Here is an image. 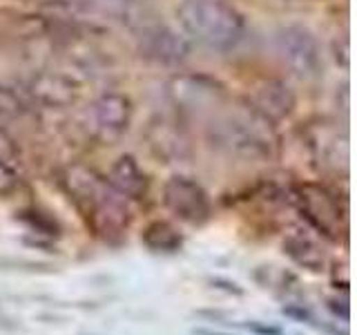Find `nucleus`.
I'll return each mask as SVG.
<instances>
[{"instance_id":"9","label":"nucleus","mask_w":357,"mask_h":335,"mask_svg":"<svg viewBox=\"0 0 357 335\" xmlns=\"http://www.w3.org/2000/svg\"><path fill=\"white\" fill-rule=\"evenodd\" d=\"M250 107L259 112L261 117L268 121H277L288 117L295 107V96L293 92L277 81H268L255 89V94L250 98Z\"/></svg>"},{"instance_id":"2","label":"nucleus","mask_w":357,"mask_h":335,"mask_svg":"<svg viewBox=\"0 0 357 335\" xmlns=\"http://www.w3.org/2000/svg\"><path fill=\"white\" fill-rule=\"evenodd\" d=\"M176 20L188 38L215 52L234 50L245 36L241 11L226 0H183Z\"/></svg>"},{"instance_id":"12","label":"nucleus","mask_w":357,"mask_h":335,"mask_svg":"<svg viewBox=\"0 0 357 335\" xmlns=\"http://www.w3.org/2000/svg\"><path fill=\"white\" fill-rule=\"evenodd\" d=\"M284 251L286 255L293 260L297 266L308 268L312 273H319L324 264H326V257H324V251L317 246V241L306 234L304 230H293L284 239Z\"/></svg>"},{"instance_id":"5","label":"nucleus","mask_w":357,"mask_h":335,"mask_svg":"<svg viewBox=\"0 0 357 335\" xmlns=\"http://www.w3.org/2000/svg\"><path fill=\"white\" fill-rule=\"evenodd\" d=\"M277 54L288 70L301 78H310L319 72V65H321L319 45H317L315 36L304 27L290 25L279 31L277 34Z\"/></svg>"},{"instance_id":"1","label":"nucleus","mask_w":357,"mask_h":335,"mask_svg":"<svg viewBox=\"0 0 357 335\" xmlns=\"http://www.w3.org/2000/svg\"><path fill=\"white\" fill-rule=\"evenodd\" d=\"M67 193L74 199L83 217L92 223V228L107 241L123 237L130 223V212L123 204V197L107 184V179L96 174L83 165L67 168L63 177Z\"/></svg>"},{"instance_id":"10","label":"nucleus","mask_w":357,"mask_h":335,"mask_svg":"<svg viewBox=\"0 0 357 335\" xmlns=\"http://www.w3.org/2000/svg\"><path fill=\"white\" fill-rule=\"evenodd\" d=\"M172 96L176 105H185L188 110H206L208 105H219L223 100V89L204 78H176L172 83Z\"/></svg>"},{"instance_id":"4","label":"nucleus","mask_w":357,"mask_h":335,"mask_svg":"<svg viewBox=\"0 0 357 335\" xmlns=\"http://www.w3.org/2000/svg\"><path fill=\"white\" fill-rule=\"evenodd\" d=\"M163 201L172 215L190 223V226H201L212 215L208 193L190 177L176 174L167 179L163 188Z\"/></svg>"},{"instance_id":"8","label":"nucleus","mask_w":357,"mask_h":335,"mask_svg":"<svg viewBox=\"0 0 357 335\" xmlns=\"http://www.w3.org/2000/svg\"><path fill=\"white\" fill-rule=\"evenodd\" d=\"M107 184L116 190L123 199H143L148 195V177L141 170L134 156H121L109 168Z\"/></svg>"},{"instance_id":"16","label":"nucleus","mask_w":357,"mask_h":335,"mask_svg":"<svg viewBox=\"0 0 357 335\" xmlns=\"http://www.w3.org/2000/svg\"><path fill=\"white\" fill-rule=\"evenodd\" d=\"M282 313L286 318L295 320V322H306V324H312L315 322V318H312V313L304 306V304H288L282 308Z\"/></svg>"},{"instance_id":"17","label":"nucleus","mask_w":357,"mask_h":335,"mask_svg":"<svg viewBox=\"0 0 357 335\" xmlns=\"http://www.w3.org/2000/svg\"><path fill=\"white\" fill-rule=\"evenodd\" d=\"M241 327L248 329L255 335H284V329L273 327V324H266V322H245Z\"/></svg>"},{"instance_id":"14","label":"nucleus","mask_w":357,"mask_h":335,"mask_svg":"<svg viewBox=\"0 0 357 335\" xmlns=\"http://www.w3.org/2000/svg\"><path fill=\"white\" fill-rule=\"evenodd\" d=\"M18 112H22V103L18 94L11 92L9 87L0 85V114L7 117V114H18Z\"/></svg>"},{"instance_id":"6","label":"nucleus","mask_w":357,"mask_h":335,"mask_svg":"<svg viewBox=\"0 0 357 335\" xmlns=\"http://www.w3.org/2000/svg\"><path fill=\"white\" fill-rule=\"evenodd\" d=\"M297 206L301 215L308 219V223L328 239H337V234L344 226V217L337 199H335L326 188L315 184H304L295 193Z\"/></svg>"},{"instance_id":"18","label":"nucleus","mask_w":357,"mask_h":335,"mask_svg":"<svg viewBox=\"0 0 357 335\" xmlns=\"http://www.w3.org/2000/svg\"><path fill=\"white\" fill-rule=\"evenodd\" d=\"M328 308H331L337 318H342L344 322H349V320H351V311H349V304H346V302L328 299Z\"/></svg>"},{"instance_id":"19","label":"nucleus","mask_w":357,"mask_h":335,"mask_svg":"<svg viewBox=\"0 0 357 335\" xmlns=\"http://www.w3.org/2000/svg\"><path fill=\"white\" fill-rule=\"evenodd\" d=\"M212 284H215L217 288H223L226 293H234V295H241L243 290L237 286V284H230V282H223V279H212Z\"/></svg>"},{"instance_id":"13","label":"nucleus","mask_w":357,"mask_h":335,"mask_svg":"<svg viewBox=\"0 0 357 335\" xmlns=\"http://www.w3.org/2000/svg\"><path fill=\"white\" fill-rule=\"evenodd\" d=\"M143 244L154 253H176L183 246V237L167 221H152L143 230Z\"/></svg>"},{"instance_id":"7","label":"nucleus","mask_w":357,"mask_h":335,"mask_svg":"<svg viewBox=\"0 0 357 335\" xmlns=\"http://www.w3.org/2000/svg\"><path fill=\"white\" fill-rule=\"evenodd\" d=\"M132 119L130 98L123 94H105L94 103V128L103 141H112L128 130Z\"/></svg>"},{"instance_id":"15","label":"nucleus","mask_w":357,"mask_h":335,"mask_svg":"<svg viewBox=\"0 0 357 335\" xmlns=\"http://www.w3.org/2000/svg\"><path fill=\"white\" fill-rule=\"evenodd\" d=\"M18 186V174L0 159V197H5L9 193H14Z\"/></svg>"},{"instance_id":"3","label":"nucleus","mask_w":357,"mask_h":335,"mask_svg":"<svg viewBox=\"0 0 357 335\" xmlns=\"http://www.w3.org/2000/svg\"><path fill=\"white\" fill-rule=\"evenodd\" d=\"M219 139L221 143L230 145V150L245 156H271L277 143L273 121L261 117L250 105L237 107L223 117Z\"/></svg>"},{"instance_id":"11","label":"nucleus","mask_w":357,"mask_h":335,"mask_svg":"<svg viewBox=\"0 0 357 335\" xmlns=\"http://www.w3.org/2000/svg\"><path fill=\"white\" fill-rule=\"evenodd\" d=\"M143 52L150 59H156L161 63H176L185 59L188 43L176 31L167 29L163 25H156L152 29L143 31Z\"/></svg>"},{"instance_id":"20","label":"nucleus","mask_w":357,"mask_h":335,"mask_svg":"<svg viewBox=\"0 0 357 335\" xmlns=\"http://www.w3.org/2000/svg\"><path fill=\"white\" fill-rule=\"evenodd\" d=\"M199 335H226V333H215V331H204V329H201Z\"/></svg>"}]
</instances>
